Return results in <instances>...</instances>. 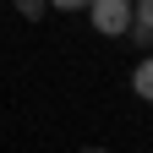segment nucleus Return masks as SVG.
<instances>
[{
  "instance_id": "1",
  "label": "nucleus",
  "mask_w": 153,
  "mask_h": 153,
  "mask_svg": "<svg viewBox=\"0 0 153 153\" xmlns=\"http://www.w3.org/2000/svg\"><path fill=\"white\" fill-rule=\"evenodd\" d=\"M88 16H93V27L104 38H126L131 33V0H93Z\"/></svg>"
},
{
  "instance_id": "2",
  "label": "nucleus",
  "mask_w": 153,
  "mask_h": 153,
  "mask_svg": "<svg viewBox=\"0 0 153 153\" xmlns=\"http://www.w3.org/2000/svg\"><path fill=\"white\" fill-rule=\"evenodd\" d=\"M131 88H137V99H142V104H153V55H142V60H137Z\"/></svg>"
},
{
  "instance_id": "3",
  "label": "nucleus",
  "mask_w": 153,
  "mask_h": 153,
  "mask_svg": "<svg viewBox=\"0 0 153 153\" xmlns=\"http://www.w3.org/2000/svg\"><path fill=\"white\" fill-rule=\"evenodd\" d=\"M131 22L153 33V0H131Z\"/></svg>"
},
{
  "instance_id": "4",
  "label": "nucleus",
  "mask_w": 153,
  "mask_h": 153,
  "mask_svg": "<svg viewBox=\"0 0 153 153\" xmlns=\"http://www.w3.org/2000/svg\"><path fill=\"white\" fill-rule=\"evenodd\" d=\"M82 153H109V148H82Z\"/></svg>"
}]
</instances>
